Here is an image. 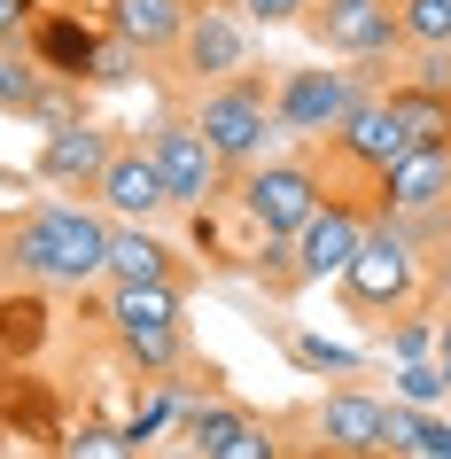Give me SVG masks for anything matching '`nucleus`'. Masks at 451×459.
Masks as SVG:
<instances>
[{"mask_svg": "<svg viewBox=\"0 0 451 459\" xmlns=\"http://www.w3.org/2000/svg\"><path fill=\"white\" fill-rule=\"evenodd\" d=\"M0 257H8V242H0Z\"/></svg>", "mask_w": 451, "mask_h": 459, "instance_id": "c9c22d12", "label": "nucleus"}, {"mask_svg": "<svg viewBox=\"0 0 451 459\" xmlns=\"http://www.w3.org/2000/svg\"><path fill=\"white\" fill-rule=\"evenodd\" d=\"M148 156H156V171H164V195H171V203H187V211H203V203L218 195V179H226V156L195 133V117L187 125H156Z\"/></svg>", "mask_w": 451, "mask_h": 459, "instance_id": "20e7f679", "label": "nucleus"}, {"mask_svg": "<svg viewBox=\"0 0 451 459\" xmlns=\"http://www.w3.org/2000/svg\"><path fill=\"white\" fill-rule=\"evenodd\" d=\"M358 249H366V226H358L351 211H334V203H319V218H311L304 234H296V273H304V281H327V273L343 281Z\"/></svg>", "mask_w": 451, "mask_h": 459, "instance_id": "9d476101", "label": "nucleus"}, {"mask_svg": "<svg viewBox=\"0 0 451 459\" xmlns=\"http://www.w3.org/2000/svg\"><path fill=\"white\" fill-rule=\"evenodd\" d=\"M195 133H203V141H211L226 164H257L265 141H273L281 125H273V101H265L257 86H241V78H234V86H211V94H203V109H195Z\"/></svg>", "mask_w": 451, "mask_h": 459, "instance_id": "7ed1b4c3", "label": "nucleus"}, {"mask_svg": "<svg viewBox=\"0 0 451 459\" xmlns=\"http://www.w3.org/2000/svg\"><path fill=\"white\" fill-rule=\"evenodd\" d=\"M421 452H428V459H451V429H436V420H428V436H421Z\"/></svg>", "mask_w": 451, "mask_h": 459, "instance_id": "473e14b6", "label": "nucleus"}, {"mask_svg": "<svg viewBox=\"0 0 451 459\" xmlns=\"http://www.w3.org/2000/svg\"><path fill=\"white\" fill-rule=\"evenodd\" d=\"M241 8H249V24H296L311 0H241Z\"/></svg>", "mask_w": 451, "mask_h": 459, "instance_id": "c85d7f7f", "label": "nucleus"}, {"mask_svg": "<svg viewBox=\"0 0 451 459\" xmlns=\"http://www.w3.org/2000/svg\"><path fill=\"white\" fill-rule=\"evenodd\" d=\"M421 94H451V48L421 55Z\"/></svg>", "mask_w": 451, "mask_h": 459, "instance_id": "7c9ffc66", "label": "nucleus"}, {"mask_svg": "<svg viewBox=\"0 0 451 459\" xmlns=\"http://www.w3.org/2000/svg\"><path fill=\"white\" fill-rule=\"evenodd\" d=\"M109 156H117L109 133L86 125V117H71V125H55L48 141H39V179H48V187H101Z\"/></svg>", "mask_w": 451, "mask_h": 459, "instance_id": "1a4fd4ad", "label": "nucleus"}, {"mask_svg": "<svg viewBox=\"0 0 451 459\" xmlns=\"http://www.w3.org/2000/svg\"><path fill=\"white\" fill-rule=\"evenodd\" d=\"M8 257L24 273H39V281H94V273H109V226H101L94 211H78V203H39V211L16 226V242H8Z\"/></svg>", "mask_w": 451, "mask_h": 459, "instance_id": "f257e3e1", "label": "nucleus"}, {"mask_svg": "<svg viewBox=\"0 0 451 459\" xmlns=\"http://www.w3.org/2000/svg\"><path fill=\"white\" fill-rule=\"evenodd\" d=\"M0 109H39V63L0 55Z\"/></svg>", "mask_w": 451, "mask_h": 459, "instance_id": "4be33fe9", "label": "nucleus"}, {"mask_svg": "<svg viewBox=\"0 0 451 459\" xmlns=\"http://www.w3.org/2000/svg\"><path fill=\"white\" fill-rule=\"evenodd\" d=\"M296 359H304V366H334V374H343V366H351V351H334V342L304 335V342H296Z\"/></svg>", "mask_w": 451, "mask_h": 459, "instance_id": "2f4dec72", "label": "nucleus"}, {"mask_svg": "<svg viewBox=\"0 0 451 459\" xmlns=\"http://www.w3.org/2000/svg\"><path fill=\"white\" fill-rule=\"evenodd\" d=\"M421 459H428V452H421Z\"/></svg>", "mask_w": 451, "mask_h": 459, "instance_id": "e433bc0d", "label": "nucleus"}, {"mask_svg": "<svg viewBox=\"0 0 451 459\" xmlns=\"http://www.w3.org/2000/svg\"><path fill=\"white\" fill-rule=\"evenodd\" d=\"M133 55H141V48H125V39H101V48H94V71H86V78L117 86V78H133Z\"/></svg>", "mask_w": 451, "mask_h": 459, "instance_id": "cd10ccee", "label": "nucleus"}, {"mask_svg": "<svg viewBox=\"0 0 451 459\" xmlns=\"http://www.w3.org/2000/svg\"><path fill=\"white\" fill-rule=\"evenodd\" d=\"M249 218L265 226V242H296L311 218H319V179H311L304 164H265L249 171Z\"/></svg>", "mask_w": 451, "mask_h": 459, "instance_id": "39448f33", "label": "nucleus"}, {"mask_svg": "<svg viewBox=\"0 0 451 459\" xmlns=\"http://www.w3.org/2000/svg\"><path fill=\"white\" fill-rule=\"evenodd\" d=\"M109 281L133 289V281H171V249L141 226H109Z\"/></svg>", "mask_w": 451, "mask_h": 459, "instance_id": "dca6fc26", "label": "nucleus"}, {"mask_svg": "<svg viewBox=\"0 0 451 459\" xmlns=\"http://www.w3.org/2000/svg\"><path fill=\"white\" fill-rule=\"evenodd\" d=\"M366 94H374V71L366 63L358 71H296L281 86V101H273V125L281 133H343V117Z\"/></svg>", "mask_w": 451, "mask_h": 459, "instance_id": "f03ea898", "label": "nucleus"}, {"mask_svg": "<svg viewBox=\"0 0 451 459\" xmlns=\"http://www.w3.org/2000/svg\"><path fill=\"white\" fill-rule=\"evenodd\" d=\"M381 203L397 218H436L451 203V148H404L381 171Z\"/></svg>", "mask_w": 451, "mask_h": 459, "instance_id": "6e6552de", "label": "nucleus"}, {"mask_svg": "<svg viewBox=\"0 0 451 459\" xmlns=\"http://www.w3.org/2000/svg\"><path fill=\"white\" fill-rule=\"evenodd\" d=\"M311 39L334 55H351V63H374V55H389V39H397V8L389 0H327L319 16H311Z\"/></svg>", "mask_w": 451, "mask_h": 459, "instance_id": "423d86ee", "label": "nucleus"}, {"mask_svg": "<svg viewBox=\"0 0 451 459\" xmlns=\"http://www.w3.org/2000/svg\"><path fill=\"white\" fill-rule=\"evenodd\" d=\"M117 335H125V351H133L141 366H156V374L179 366V327H117Z\"/></svg>", "mask_w": 451, "mask_h": 459, "instance_id": "412c9836", "label": "nucleus"}, {"mask_svg": "<svg viewBox=\"0 0 451 459\" xmlns=\"http://www.w3.org/2000/svg\"><path fill=\"white\" fill-rule=\"evenodd\" d=\"M203 459H281V444H273V436L249 420L241 436H226V444H218V452H203Z\"/></svg>", "mask_w": 451, "mask_h": 459, "instance_id": "a878e982", "label": "nucleus"}, {"mask_svg": "<svg viewBox=\"0 0 451 459\" xmlns=\"http://www.w3.org/2000/svg\"><path fill=\"white\" fill-rule=\"evenodd\" d=\"M179 55H187V71L226 78V71H241V55H249V31H241L226 8H195V16H187V39H179Z\"/></svg>", "mask_w": 451, "mask_h": 459, "instance_id": "4468645a", "label": "nucleus"}, {"mask_svg": "<svg viewBox=\"0 0 451 459\" xmlns=\"http://www.w3.org/2000/svg\"><path fill=\"white\" fill-rule=\"evenodd\" d=\"M117 8V39L125 48H141V55H156V48H179L187 39V0H109Z\"/></svg>", "mask_w": 451, "mask_h": 459, "instance_id": "2eb2a0df", "label": "nucleus"}, {"mask_svg": "<svg viewBox=\"0 0 451 459\" xmlns=\"http://www.w3.org/2000/svg\"><path fill=\"white\" fill-rule=\"evenodd\" d=\"M343 148H351L358 164L389 171L404 148H412V133H404V117H397V101H389V94H366L351 117H343Z\"/></svg>", "mask_w": 451, "mask_h": 459, "instance_id": "ddd939ff", "label": "nucleus"}, {"mask_svg": "<svg viewBox=\"0 0 451 459\" xmlns=\"http://www.w3.org/2000/svg\"><path fill=\"white\" fill-rule=\"evenodd\" d=\"M397 389H404V405H412V412H421V405H436V397H444V366H421V359H412V366H404V374H397Z\"/></svg>", "mask_w": 451, "mask_h": 459, "instance_id": "393cba45", "label": "nucleus"}, {"mask_svg": "<svg viewBox=\"0 0 451 459\" xmlns=\"http://www.w3.org/2000/svg\"><path fill=\"white\" fill-rule=\"evenodd\" d=\"M24 24H31V0H0V55L24 39Z\"/></svg>", "mask_w": 451, "mask_h": 459, "instance_id": "c756f323", "label": "nucleus"}, {"mask_svg": "<svg viewBox=\"0 0 451 459\" xmlns=\"http://www.w3.org/2000/svg\"><path fill=\"white\" fill-rule=\"evenodd\" d=\"M63 459H133V436L125 429H78L63 444Z\"/></svg>", "mask_w": 451, "mask_h": 459, "instance_id": "5701e85b", "label": "nucleus"}, {"mask_svg": "<svg viewBox=\"0 0 451 459\" xmlns=\"http://www.w3.org/2000/svg\"><path fill=\"white\" fill-rule=\"evenodd\" d=\"M94 195H101L117 218H156V211L171 203V195H164V171H156V156H148V148H117Z\"/></svg>", "mask_w": 451, "mask_h": 459, "instance_id": "f8f14e48", "label": "nucleus"}, {"mask_svg": "<svg viewBox=\"0 0 451 459\" xmlns=\"http://www.w3.org/2000/svg\"><path fill=\"white\" fill-rule=\"evenodd\" d=\"M397 39L412 48H451V0H397Z\"/></svg>", "mask_w": 451, "mask_h": 459, "instance_id": "6ab92c4d", "label": "nucleus"}, {"mask_svg": "<svg viewBox=\"0 0 451 459\" xmlns=\"http://www.w3.org/2000/svg\"><path fill=\"white\" fill-rule=\"evenodd\" d=\"M48 63H63V71H94V39L71 24H48Z\"/></svg>", "mask_w": 451, "mask_h": 459, "instance_id": "b1692460", "label": "nucleus"}, {"mask_svg": "<svg viewBox=\"0 0 451 459\" xmlns=\"http://www.w3.org/2000/svg\"><path fill=\"white\" fill-rule=\"evenodd\" d=\"M241 429H249V412H234V405H195L187 412V444L195 452H218V444L241 436Z\"/></svg>", "mask_w": 451, "mask_h": 459, "instance_id": "aec40b11", "label": "nucleus"}, {"mask_svg": "<svg viewBox=\"0 0 451 459\" xmlns=\"http://www.w3.org/2000/svg\"><path fill=\"white\" fill-rule=\"evenodd\" d=\"M319 436H327L334 452H389V405L366 397V389H334L327 405H319Z\"/></svg>", "mask_w": 451, "mask_h": 459, "instance_id": "9b49d317", "label": "nucleus"}, {"mask_svg": "<svg viewBox=\"0 0 451 459\" xmlns=\"http://www.w3.org/2000/svg\"><path fill=\"white\" fill-rule=\"evenodd\" d=\"M421 436H428V420L412 405H389V452H404V459H421Z\"/></svg>", "mask_w": 451, "mask_h": 459, "instance_id": "bb28decb", "label": "nucleus"}, {"mask_svg": "<svg viewBox=\"0 0 451 459\" xmlns=\"http://www.w3.org/2000/svg\"><path fill=\"white\" fill-rule=\"evenodd\" d=\"M389 101H397V117H404V133H412V148H444V133H451V101H444V94L404 86V94H389Z\"/></svg>", "mask_w": 451, "mask_h": 459, "instance_id": "a211bd4d", "label": "nucleus"}, {"mask_svg": "<svg viewBox=\"0 0 451 459\" xmlns=\"http://www.w3.org/2000/svg\"><path fill=\"white\" fill-rule=\"evenodd\" d=\"M109 319L117 327H179V289L171 281H133V289L109 296Z\"/></svg>", "mask_w": 451, "mask_h": 459, "instance_id": "f3484780", "label": "nucleus"}, {"mask_svg": "<svg viewBox=\"0 0 451 459\" xmlns=\"http://www.w3.org/2000/svg\"><path fill=\"white\" fill-rule=\"evenodd\" d=\"M436 351H444V359H451V319H444V327H436Z\"/></svg>", "mask_w": 451, "mask_h": 459, "instance_id": "72a5a7b5", "label": "nucleus"}, {"mask_svg": "<svg viewBox=\"0 0 451 459\" xmlns=\"http://www.w3.org/2000/svg\"><path fill=\"white\" fill-rule=\"evenodd\" d=\"M444 382H451V359H444Z\"/></svg>", "mask_w": 451, "mask_h": 459, "instance_id": "f704fd0d", "label": "nucleus"}, {"mask_svg": "<svg viewBox=\"0 0 451 459\" xmlns=\"http://www.w3.org/2000/svg\"><path fill=\"white\" fill-rule=\"evenodd\" d=\"M343 289H351V304H366V312L397 304V296L412 289V242H404L397 226L366 234V249H358V257H351V273H343Z\"/></svg>", "mask_w": 451, "mask_h": 459, "instance_id": "0eeeda50", "label": "nucleus"}]
</instances>
